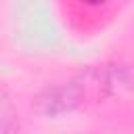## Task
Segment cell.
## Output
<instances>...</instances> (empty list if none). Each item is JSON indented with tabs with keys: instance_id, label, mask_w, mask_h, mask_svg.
Masks as SVG:
<instances>
[{
	"instance_id": "3",
	"label": "cell",
	"mask_w": 134,
	"mask_h": 134,
	"mask_svg": "<svg viewBox=\"0 0 134 134\" xmlns=\"http://www.w3.org/2000/svg\"><path fill=\"white\" fill-rule=\"evenodd\" d=\"M0 134H21V119L10 94L0 84Z\"/></svg>"
},
{
	"instance_id": "1",
	"label": "cell",
	"mask_w": 134,
	"mask_h": 134,
	"mask_svg": "<svg viewBox=\"0 0 134 134\" xmlns=\"http://www.w3.org/2000/svg\"><path fill=\"white\" fill-rule=\"evenodd\" d=\"M105 96H109V92L103 80L100 65L86 67L65 82L50 84L40 90L34 98V109L44 117H61Z\"/></svg>"
},
{
	"instance_id": "2",
	"label": "cell",
	"mask_w": 134,
	"mask_h": 134,
	"mask_svg": "<svg viewBox=\"0 0 134 134\" xmlns=\"http://www.w3.org/2000/svg\"><path fill=\"white\" fill-rule=\"evenodd\" d=\"M103 80L107 86V92L113 94L117 90L134 92V65L130 63H107L100 65Z\"/></svg>"
},
{
	"instance_id": "4",
	"label": "cell",
	"mask_w": 134,
	"mask_h": 134,
	"mask_svg": "<svg viewBox=\"0 0 134 134\" xmlns=\"http://www.w3.org/2000/svg\"><path fill=\"white\" fill-rule=\"evenodd\" d=\"M82 2H84L86 6H94V8H96V6H105L109 0H82Z\"/></svg>"
}]
</instances>
